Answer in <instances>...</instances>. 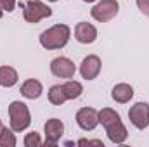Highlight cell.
Returning a JSON list of instances; mask_svg holds the SVG:
<instances>
[{
  "label": "cell",
  "instance_id": "obj_1",
  "mask_svg": "<svg viewBox=\"0 0 149 147\" xmlns=\"http://www.w3.org/2000/svg\"><path fill=\"white\" fill-rule=\"evenodd\" d=\"M71 37V30L68 24H54L52 28L45 30L40 35V45L47 50H57L63 49Z\"/></svg>",
  "mask_w": 149,
  "mask_h": 147
},
{
  "label": "cell",
  "instance_id": "obj_25",
  "mask_svg": "<svg viewBox=\"0 0 149 147\" xmlns=\"http://www.w3.org/2000/svg\"><path fill=\"white\" fill-rule=\"evenodd\" d=\"M2 126H3V125H2V119H0V130H2Z\"/></svg>",
  "mask_w": 149,
  "mask_h": 147
},
{
  "label": "cell",
  "instance_id": "obj_5",
  "mask_svg": "<svg viewBox=\"0 0 149 147\" xmlns=\"http://www.w3.org/2000/svg\"><path fill=\"white\" fill-rule=\"evenodd\" d=\"M128 119L139 130L148 128L149 126V104L148 102H137V104H134L128 109Z\"/></svg>",
  "mask_w": 149,
  "mask_h": 147
},
{
  "label": "cell",
  "instance_id": "obj_23",
  "mask_svg": "<svg viewBox=\"0 0 149 147\" xmlns=\"http://www.w3.org/2000/svg\"><path fill=\"white\" fill-rule=\"evenodd\" d=\"M83 2H87V3H90V2H95V0H83Z\"/></svg>",
  "mask_w": 149,
  "mask_h": 147
},
{
  "label": "cell",
  "instance_id": "obj_2",
  "mask_svg": "<svg viewBox=\"0 0 149 147\" xmlns=\"http://www.w3.org/2000/svg\"><path fill=\"white\" fill-rule=\"evenodd\" d=\"M9 121H10V128L14 132H24L30 125H31V114L30 109L24 102L14 101L9 106Z\"/></svg>",
  "mask_w": 149,
  "mask_h": 147
},
{
  "label": "cell",
  "instance_id": "obj_4",
  "mask_svg": "<svg viewBox=\"0 0 149 147\" xmlns=\"http://www.w3.org/2000/svg\"><path fill=\"white\" fill-rule=\"evenodd\" d=\"M118 10H120V5H118L116 0H101V2H97L92 7L90 14H92V17L95 21L108 23V21H111L113 17H116Z\"/></svg>",
  "mask_w": 149,
  "mask_h": 147
},
{
  "label": "cell",
  "instance_id": "obj_12",
  "mask_svg": "<svg viewBox=\"0 0 149 147\" xmlns=\"http://www.w3.org/2000/svg\"><path fill=\"white\" fill-rule=\"evenodd\" d=\"M111 97H113V101L118 102V104H127L134 97V88L128 83H118V85L113 87Z\"/></svg>",
  "mask_w": 149,
  "mask_h": 147
},
{
  "label": "cell",
  "instance_id": "obj_7",
  "mask_svg": "<svg viewBox=\"0 0 149 147\" xmlns=\"http://www.w3.org/2000/svg\"><path fill=\"white\" fill-rule=\"evenodd\" d=\"M43 132H45V146H57V142L64 133V123L57 118H50L43 125Z\"/></svg>",
  "mask_w": 149,
  "mask_h": 147
},
{
  "label": "cell",
  "instance_id": "obj_20",
  "mask_svg": "<svg viewBox=\"0 0 149 147\" xmlns=\"http://www.w3.org/2000/svg\"><path fill=\"white\" fill-rule=\"evenodd\" d=\"M0 7L5 12H12L16 9V0H0Z\"/></svg>",
  "mask_w": 149,
  "mask_h": 147
},
{
  "label": "cell",
  "instance_id": "obj_9",
  "mask_svg": "<svg viewBox=\"0 0 149 147\" xmlns=\"http://www.w3.org/2000/svg\"><path fill=\"white\" fill-rule=\"evenodd\" d=\"M101 68H102V62H101L99 55L92 54V55H87L81 61V64H80V74L85 80H95L99 76V73H101Z\"/></svg>",
  "mask_w": 149,
  "mask_h": 147
},
{
  "label": "cell",
  "instance_id": "obj_11",
  "mask_svg": "<svg viewBox=\"0 0 149 147\" xmlns=\"http://www.w3.org/2000/svg\"><path fill=\"white\" fill-rule=\"evenodd\" d=\"M106 133H108V139L113 144H123L128 139V132H127L125 125L121 123V119H118V121L111 123L109 126H106Z\"/></svg>",
  "mask_w": 149,
  "mask_h": 147
},
{
  "label": "cell",
  "instance_id": "obj_16",
  "mask_svg": "<svg viewBox=\"0 0 149 147\" xmlns=\"http://www.w3.org/2000/svg\"><path fill=\"white\" fill-rule=\"evenodd\" d=\"M63 88H64V92H66L68 101L78 99V97L81 95V92H83L81 83H80V81H74V80H68L66 83H63Z\"/></svg>",
  "mask_w": 149,
  "mask_h": 147
},
{
  "label": "cell",
  "instance_id": "obj_19",
  "mask_svg": "<svg viewBox=\"0 0 149 147\" xmlns=\"http://www.w3.org/2000/svg\"><path fill=\"white\" fill-rule=\"evenodd\" d=\"M24 146L26 147H40L42 146V139L37 132H31V133H26L24 137Z\"/></svg>",
  "mask_w": 149,
  "mask_h": 147
},
{
  "label": "cell",
  "instance_id": "obj_21",
  "mask_svg": "<svg viewBox=\"0 0 149 147\" xmlns=\"http://www.w3.org/2000/svg\"><path fill=\"white\" fill-rule=\"evenodd\" d=\"M137 7L144 16L149 17V0H137Z\"/></svg>",
  "mask_w": 149,
  "mask_h": 147
},
{
  "label": "cell",
  "instance_id": "obj_13",
  "mask_svg": "<svg viewBox=\"0 0 149 147\" xmlns=\"http://www.w3.org/2000/svg\"><path fill=\"white\" fill-rule=\"evenodd\" d=\"M42 92H43V87H42V83L38 80H35V78H30V80H26L21 85V95L24 99H30V101L38 99L42 95Z\"/></svg>",
  "mask_w": 149,
  "mask_h": 147
},
{
  "label": "cell",
  "instance_id": "obj_18",
  "mask_svg": "<svg viewBox=\"0 0 149 147\" xmlns=\"http://www.w3.org/2000/svg\"><path fill=\"white\" fill-rule=\"evenodd\" d=\"M16 144H17V140H16L14 130L7 128V126H2V130H0V147H14Z\"/></svg>",
  "mask_w": 149,
  "mask_h": 147
},
{
  "label": "cell",
  "instance_id": "obj_3",
  "mask_svg": "<svg viewBox=\"0 0 149 147\" xmlns=\"http://www.w3.org/2000/svg\"><path fill=\"white\" fill-rule=\"evenodd\" d=\"M50 16H52V9L47 7L42 0H28L23 5V17L26 23L37 24L38 21L50 17Z\"/></svg>",
  "mask_w": 149,
  "mask_h": 147
},
{
  "label": "cell",
  "instance_id": "obj_17",
  "mask_svg": "<svg viewBox=\"0 0 149 147\" xmlns=\"http://www.w3.org/2000/svg\"><path fill=\"white\" fill-rule=\"evenodd\" d=\"M118 119H121L120 114H118L114 109H111V107H104V109L99 111V123H101L104 128L109 126V125L114 123V121H118Z\"/></svg>",
  "mask_w": 149,
  "mask_h": 147
},
{
  "label": "cell",
  "instance_id": "obj_6",
  "mask_svg": "<svg viewBox=\"0 0 149 147\" xmlns=\"http://www.w3.org/2000/svg\"><path fill=\"white\" fill-rule=\"evenodd\" d=\"M74 71H76V66L71 59L68 57H56L52 59L50 62V73L57 78H64V80H70L74 76Z\"/></svg>",
  "mask_w": 149,
  "mask_h": 147
},
{
  "label": "cell",
  "instance_id": "obj_26",
  "mask_svg": "<svg viewBox=\"0 0 149 147\" xmlns=\"http://www.w3.org/2000/svg\"><path fill=\"white\" fill-rule=\"evenodd\" d=\"M49 2H57V0H49Z\"/></svg>",
  "mask_w": 149,
  "mask_h": 147
},
{
  "label": "cell",
  "instance_id": "obj_8",
  "mask_svg": "<svg viewBox=\"0 0 149 147\" xmlns=\"http://www.w3.org/2000/svg\"><path fill=\"white\" fill-rule=\"evenodd\" d=\"M76 125L85 132L95 130L99 125V112L94 107H81L76 112Z\"/></svg>",
  "mask_w": 149,
  "mask_h": 147
},
{
  "label": "cell",
  "instance_id": "obj_22",
  "mask_svg": "<svg viewBox=\"0 0 149 147\" xmlns=\"http://www.w3.org/2000/svg\"><path fill=\"white\" fill-rule=\"evenodd\" d=\"M78 146H99V147H104V144L101 140H87V139H81L78 140Z\"/></svg>",
  "mask_w": 149,
  "mask_h": 147
},
{
  "label": "cell",
  "instance_id": "obj_10",
  "mask_svg": "<svg viewBox=\"0 0 149 147\" xmlns=\"http://www.w3.org/2000/svg\"><path fill=\"white\" fill-rule=\"evenodd\" d=\"M74 38L80 42V43H85V45H88V43H94L95 40H97V30H95V26L94 24H90V23H78L76 24V28H74Z\"/></svg>",
  "mask_w": 149,
  "mask_h": 147
},
{
  "label": "cell",
  "instance_id": "obj_24",
  "mask_svg": "<svg viewBox=\"0 0 149 147\" xmlns=\"http://www.w3.org/2000/svg\"><path fill=\"white\" fill-rule=\"evenodd\" d=\"M2 14H3V10H2V7H0V17H2Z\"/></svg>",
  "mask_w": 149,
  "mask_h": 147
},
{
  "label": "cell",
  "instance_id": "obj_14",
  "mask_svg": "<svg viewBox=\"0 0 149 147\" xmlns=\"http://www.w3.org/2000/svg\"><path fill=\"white\" fill-rule=\"evenodd\" d=\"M17 83V71L12 66H0V87L10 88Z\"/></svg>",
  "mask_w": 149,
  "mask_h": 147
},
{
  "label": "cell",
  "instance_id": "obj_15",
  "mask_svg": "<svg viewBox=\"0 0 149 147\" xmlns=\"http://www.w3.org/2000/svg\"><path fill=\"white\" fill-rule=\"evenodd\" d=\"M66 101H68V97H66V92H64L63 85H54V87H50V90H49V102H50V104H54V106H63Z\"/></svg>",
  "mask_w": 149,
  "mask_h": 147
}]
</instances>
